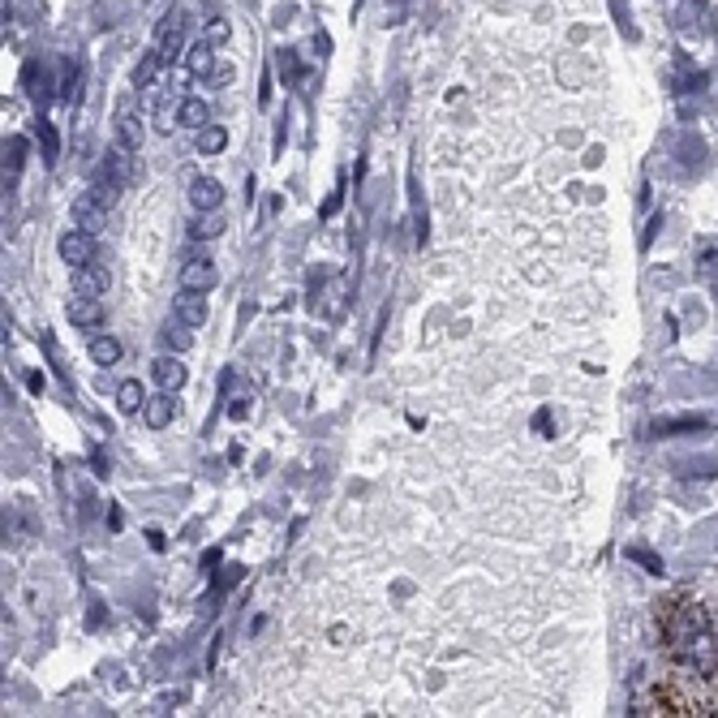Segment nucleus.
<instances>
[{"instance_id": "nucleus-1", "label": "nucleus", "mask_w": 718, "mask_h": 718, "mask_svg": "<svg viewBox=\"0 0 718 718\" xmlns=\"http://www.w3.org/2000/svg\"><path fill=\"white\" fill-rule=\"evenodd\" d=\"M56 250H61V263L69 267H86V263H95V237L91 233H82V228L74 224L69 233L56 241Z\"/></svg>"}, {"instance_id": "nucleus-2", "label": "nucleus", "mask_w": 718, "mask_h": 718, "mask_svg": "<svg viewBox=\"0 0 718 718\" xmlns=\"http://www.w3.org/2000/svg\"><path fill=\"white\" fill-rule=\"evenodd\" d=\"M215 280H220V267H215V258L207 254H194L190 263L181 267V289H194V293H211Z\"/></svg>"}, {"instance_id": "nucleus-3", "label": "nucleus", "mask_w": 718, "mask_h": 718, "mask_svg": "<svg viewBox=\"0 0 718 718\" xmlns=\"http://www.w3.org/2000/svg\"><path fill=\"white\" fill-rule=\"evenodd\" d=\"M69 215H74V224L82 228V233H91V237H99L108 228V207H104V198H95V194H82Z\"/></svg>"}, {"instance_id": "nucleus-4", "label": "nucleus", "mask_w": 718, "mask_h": 718, "mask_svg": "<svg viewBox=\"0 0 718 718\" xmlns=\"http://www.w3.org/2000/svg\"><path fill=\"white\" fill-rule=\"evenodd\" d=\"M108 293V271L99 263L74 267V297H104Z\"/></svg>"}, {"instance_id": "nucleus-5", "label": "nucleus", "mask_w": 718, "mask_h": 718, "mask_svg": "<svg viewBox=\"0 0 718 718\" xmlns=\"http://www.w3.org/2000/svg\"><path fill=\"white\" fill-rule=\"evenodd\" d=\"M151 379H155V387H164V392H181L190 370L181 366V357H160V362L151 366Z\"/></svg>"}, {"instance_id": "nucleus-6", "label": "nucleus", "mask_w": 718, "mask_h": 718, "mask_svg": "<svg viewBox=\"0 0 718 718\" xmlns=\"http://www.w3.org/2000/svg\"><path fill=\"white\" fill-rule=\"evenodd\" d=\"M190 203H194L198 211H220V203H224V185H220V181H211V177H198V181L190 185Z\"/></svg>"}, {"instance_id": "nucleus-7", "label": "nucleus", "mask_w": 718, "mask_h": 718, "mask_svg": "<svg viewBox=\"0 0 718 718\" xmlns=\"http://www.w3.org/2000/svg\"><path fill=\"white\" fill-rule=\"evenodd\" d=\"M69 323L74 327H99L104 323V306H99V297H74L69 301Z\"/></svg>"}, {"instance_id": "nucleus-8", "label": "nucleus", "mask_w": 718, "mask_h": 718, "mask_svg": "<svg viewBox=\"0 0 718 718\" xmlns=\"http://www.w3.org/2000/svg\"><path fill=\"white\" fill-rule=\"evenodd\" d=\"M172 418H177V400H172V392H164V387H160V396L147 400V426H151V430H164Z\"/></svg>"}, {"instance_id": "nucleus-9", "label": "nucleus", "mask_w": 718, "mask_h": 718, "mask_svg": "<svg viewBox=\"0 0 718 718\" xmlns=\"http://www.w3.org/2000/svg\"><path fill=\"white\" fill-rule=\"evenodd\" d=\"M108 177H112V181H121V185L138 177V164H134V151H129V147H121V142H117V147H112V151H108Z\"/></svg>"}, {"instance_id": "nucleus-10", "label": "nucleus", "mask_w": 718, "mask_h": 718, "mask_svg": "<svg viewBox=\"0 0 718 718\" xmlns=\"http://www.w3.org/2000/svg\"><path fill=\"white\" fill-rule=\"evenodd\" d=\"M177 319L190 323V327H198V323L207 319V297L194 293V289H181V297H177Z\"/></svg>"}, {"instance_id": "nucleus-11", "label": "nucleus", "mask_w": 718, "mask_h": 718, "mask_svg": "<svg viewBox=\"0 0 718 718\" xmlns=\"http://www.w3.org/2000/svg\"><path fill=\"white\" fill-rule=\"evenodd\" d=\"M117 142H121V147H129V151L142 147V121L134 117V112H121V117H117Z\"/></svg>"}, {"instance_id": "nucleus-12", "label": "nucleus", "mask_w": 718, "mask_h": 718, "mask_svg": "<svg viewBox=\"0 0 718 718\" xmlns=\"http://www.w3.org/2000/svg\"><path fill=\"white\" fill-rule=\"evenodd\" d=\"M91 362H99V366H117V362H121V340L95 336V340H91Z\"/></svg>"}, {"instance_id": "nucleus-13", "label": "nucleus", "mask_w": 718, "mask_h": 718, "mask_svg": "<svg viewBox=\"0 0 718 718\" xmlns=\"http://www.w3.org/2000/svg\"><path fill=\"white\" fill-rule=\"evenodd\" d=\"M117 409H121V413H138V409H142V383H138V379H125V383L117 387Z\"/></svg>"}, {"instance_id": "nucleus-14", "label": "nucleus", "mask_w": 718, "mask_h": 718, "mask_svg": "<svg viewBox=\"0 0 718 718\" xmlns=\"http://www.w3.org/2000/svg\"><path fill=\"white\" fill-rule=\"evenodd\" d=\"M181 125H190V129L207 125V104H203V99H185V104H181Z\"/></svg>"}, {"instance_id": "nucleus-15", "label": "nucleus", "mask_w": 718, "mask_h": 718, "mask_svg": "<svg viewBox=\"0 0 718 718\" xmlns=\"http://www.w3.org/2000/svg\"><path fill=\"white\" fill-rule=\"evenodd\" d=\"M224 142H228L224 129H207V134L198 138V151H203V155H215V151H224Z\"/></svg>"}, {"instance_id": "nucleus-16", "label": "nucleus", "mask_w": 718, "mask_h": 718, "mask_svg": "<svg viewBox=\"0 0 718 718\" xmlns=\"http://www.w3.org/2000/svg\"><path fill=\"white\" fill-rule=\"evenodd\" d=\"M220 215H215V220H194L190 224V237H198V241H207V237H220Z\"/></svg>"}, {"instance_id": "nucleus-17", "label": "nucleus", "mask_w": 718, "mask_h": 718, "mask_svg": "<svg viewBox=\"0 0 718 718\" xmlns=\"http://www.w3.org/2000/svg\"><path fill=\"white\" fill-rule=\"evenodd\" d=\"M168 344H172V349H181V353L190 349V344H194V336H190V323H177V327H168Z\"/></svg>"}]
</instances>
